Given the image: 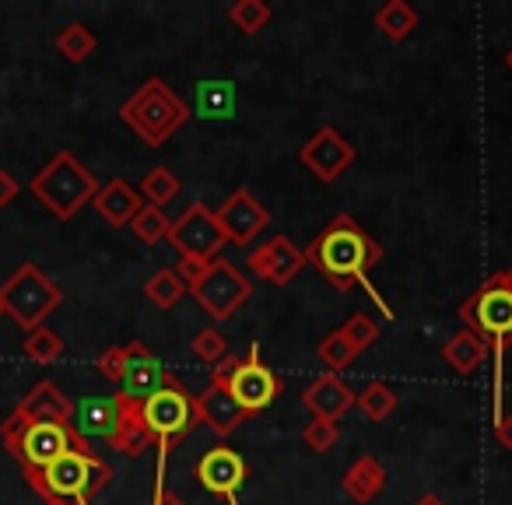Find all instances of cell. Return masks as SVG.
Here are the masks:
<instances>
[{"mask_svg": "<svg viewBox=\"0 0 512 505\" xmlns=\"http://www.w3.org/2000/svg\"><path fill=\"white\" fill-rule=\"evenodd\" d=\"M246 477H249L246 460H242L232 446H225V442L207 449L197 463L200 488L211 491V495H221L225 502H239V491H242V484H246Z\"/></svg>", "mask_w": 512, "mask_h": 505, "instance_id": "cell-17", "label": "cell"}, {"mask_svg": "<svg viewBox=\"0 0 512 505\" xmlns=\"http://www.w3.org/2000/svg\"><path fill=\"white\" fill-rule=\"evenodd\" d=\"M414 505H446V502H442L439 495H432V491H428V495H421V498H418V502H414Z\"/></svg>", "mask_w": 512, "mask_h": 505, "instance_id": "cell-41", "label": "cell"}, {"mask_svg": "<svg viewBox=\"0 0 512 505\" xmlns=\"http://www.w3.org/2000/svg\"><path fill=\"white\" fill-rule=\"evenodd\" d=\"M463 330L477 334L495 358V418H502V358L512 348V278L509 271H495L460 309Z\"/></svg>", "mask_w": 512, "mask_h": 505, "instance_id": "cell-2", "label": "cell"}, {"mask_svg": "<svg viewBox=\"0 0 512 505\" xmlns=\"http://www.w3.org/2000/svg\"><path fill=\"white\" fill-rule=\"evenodd\" d=\"M144 295H148V302L155 309L179 306V302H183V295H186L183 274H179L176 267H162V271H155L148 281H144Z\"/></svg>", "mask_w": 512, "mask_h": 505, "instance_id": "cell-25", "label": "cell"}, {"mask_svg": "<svg viewBox=\"0 0 512 505\" xmlns=\"http://www.w3.org/2000/svg\"><path fill=\"white\" fill-rule=\"evenodd\" d=\"M355 407L369 421H386L393 411H397V393H393L386 383H369L362 393H355Z\"/></svg>", "mask_w": 512, "mask_h": 505, "instance_id": "cell-30", "label": "cell"}, {"mask_svg": "<svg viewBox=\"0 0 512 505\" xmlns=\"http://www.w3.org/2000/svg\"><path fill=\"white\" fill-rule=\"evenodd\" d=\"M509 278H512V267H509Z\"/></svg>", "mask_w": 512, "mask_h": 505, "instance_id": "cell-45", "label": "cell"}, {"mask_svg": "<svg viewBox=\"0 0 512 505\" xmlns=\"http://www.w3.org/2000/svg\"><path fill=\"white\" fill-rule=\"evenodd\" d=\"M120 120L127 123L148 148H162V144L190 120V109H186V102L179 99L162 78H148L120 106Z\"/></svg>", "mask_w": 512, "mask_h": 505, "instance_id": "cell-7", "label": "cell"}, {"mask_svg": "<svg viewBox=\"0 0 512 505\" xmlns=\"http://www.w3.org/2000/svg\"><path fill=\"white\" fill-rule=\"evenodd\" d=\"M29 481L32 491L43 495V502H71V505H88L109 481H113V467L102 460L99 453H81L71 449L60 460H53L43 470H29L22 474Z\"/></svg>", "mask_w": 512, "mask_h": 505, "instance_id": "cell-4", "label": "cell"}, {"mask_svg": "<svg viewBox=\"0 0 512 505\" xmlns=\"http://www.w3.org/2000/svg\"><path fill=\"white\" fill-rule=\"evenodd\" d=\"M316 355H320V362L327 365V372H344L351 362L358 358V351L351 348V341L344 337V330H330L327 337L320 341V348H316Z\"/></svg>", "mask_w": 512, "mask_h": 505, "instance_id": "cell-32", "label": "cell"}, {"mask_svg": "<svg viewBox=\"0 0 512 505\" xmlns=\"http://www.w3.org/2000/svg\"><path fill=\"white\" fill-rule=\"evenodd\" d=\"M484 358H488V344H484L477 334H470V330H463V327L456 330L446 344H442V362H446L460 379L474 376V372L484 365Z\"/></svg>", "mask_w": 512, "mask_h": 505, "instance_id": "cell-23", "label": "cell"}, {"mask_svg": "<svg viewBox=\"0 0 512 505\" xmlns=\"http://www.w3.org/2000/svg\"><path fill=\"white\" fill-rule=\"evenodd\" d=\"M302 253H306V264H313L337 292H351L355 285H365V274L383 260V246L351 214H337ZM369 295L379 299L376 288H369Z\"/></svg>", "mask_w": 512, "mask_h": 505, "instance_id": "cell-1", "label": "cell"}, {"mask_svg": "<svg viewBox=\"0 0 512 505\" xmlns=\"http://www.w3.org/2000/svg\"><path fill=\"white\" fill-rule=\"evenodd\" d=\"M8 421H15V425H32V421H60V425H74V404L67 400V393H60L57 383L43 379V383H36L22 400H18V407L8 414Z\"/></svg>", "mask_w": 512, "mask_h": 505, "instance_id": "cell-18", "label": "cell"}, {"mask_svg": "<svg viewBox=\"0 0 512 505\" xmlns=\"http://www.w3.org/2000/svg\"><path fill=\"white\" fill-rule=\"evenodd\" d=\"M302 404H306V411L313 414V418L341 421L344 414L355 407V390H351L337 372H323V376H316L313 383L306 386Z\"/></svg>", "mask_w": 512, "mask_h": 505, "instance_id": "cell-20", "label": "cell"}, {"mask_svg": "<svg viewBox=\"0 0 512 505\" xmlns=\"http://www.w3.org/2000/svg\"><path fill=\"white\" fill-rule=\"evenodd\" d=\"M235 109V92L228 81H200L197 85V113L211 120H228Z\"/></svg>", "mask_w": 512, "mask_h": 505, "instance_id": "cell-26", "label": "cell"}, {"mask_svg": "<svg viewBox=\"0 0 512 505\" xmlns=\"http://www.w3.org/2000/svg\"><path fill=\"white\" fill-rule=\"evenodd\" d=\"M29 193L60 221H71L85 204H92L99 193V179L92 176V169L81 165V158L74 151H57L43 169L32 176Z\"/></svg>", "mask_w": 512, "mask_h": 505, "instance_id": "cell-5", "label": "cell"}, {"mask_svg": "<svg viewBox=\"0 0 512 505\" xmlns=\"http://www.w3.org/2000/svg\"><path fill=\"white\" fill-rule=\"evenodd\" d=\"M0 316H4V306H0Z\"/></svg>", "mask_w": 512, "mask_h": 505, "instance_id": "cell-44", "label": "cell"}, {"mask_svg": "<svg viewBox=\"0 0 512 505\" xmlns=\"http://www.w3.org/2000/svg\"><path fill=\"white\" fill-rule=\"evenodd\" d=\"M225 372H228V358H225V362L214 365L207 390L193 397V407H197V421H200V425L211 428V432L218 435V439H228V435H232L235 428H239L242 421L249 418V414L242 411L239 404H235L232 393H228Z\"/></svg>", "mask_w": 512, "mask_h": 505, "instance_id": "cell-14", "label": "cell"}, {"mask_svg": "<svg viewBox=\"0 0 512 505\" xmlns=\"http://www.w3.org/2000/svg\"><path fill=\"white\" fill-rule=\"evenodd\" d=\"M18 190H22V186H18V179L11 176L8 169H0V207H8L11 200L18 197Z\"/></svg>", "mask_w": 512, "mask_h": 505, "instance_id": "cell-38", "label": "cell"}, {"mask_svg": "<svg viewBox=\"0 0 512 505\" xmlns=\"http://www.w3.org/2000/svg\"><path fill=\"white\" fill-rule=\"evenodd\" d=\"M60 302H64L60 285L36 264H22L0 285V306L22 330L46 327V320L57 313Z\"/></svg>", "mask_w": 512, "mask_h": 505, "instance_id": "cell-10", "label": "cell"}, {"mask_svg": "<svg viewBox=\"0 0 512 505\" xmlns=\"http://www.w3.org/2000/svg\"><path fill=\"white\" fill-rule=\"evenodd\" d=\"M137 193H141L144 204L162 207V211H165V204L179 197V176L169 169V165H155V169H151L148 176L141 179V186H137Z\"/></svg>", "mask_w": 512, "mask_h": 505, "instance_id": "cell-27", "label": "cell"}, {"mask_svg": "<svg viewBox=\"0 0 512 505\" xmlns=\"http://www.w3.org/2000/svg\"><path fill=\"white\" fill-rule=\"evenodd\" d=\"M95 46H99V39H95V32L88 29V25H81V22L67 25V29L57 36V50H60V57H67V60H71V64H85V60L95 53Z\"/></svg>", "mask_w": 512, "mask_h": 505, "instance_id": "cell-28", "label": "cell"}, {"mask_svg": "<svg viewBox=\"0 0 512 505\" xmlns=\"http://www.w3.org/2000/svg\"><path fill=\"white\" fill-rule=\"evenodd\" d=\"M228 22H232L242 36H256V32L271 22V8H267L264 0H239V4L228 8Z\"/></svg>", "mask_w": 512, "mask_h": 505, "instance_id": "cell-33", "label": "cell"}, {"mask_svg": "<svg viewBox=\"0 0 512 505\" xmlns=\"http://www.w3.org/2000/svg\"><path fill=\"white\" fill-rule=\"evenodd\" d=\"M99 372L109 379V383H120L123 379V369H127V344H113L99 355Z\"/></svg>", "mask_w": 512, "mask_h": 505, "instance_id": "cell-37", "label": "cell"}, {"mask_svg": "<svg viewBox=\"0 0 512 505\" xmlns=\"http://www.w3.org/2000/svg\"><path fill=\"white\" fill-rule=\"evenodd\" d=\"M341 439V428L337 421H323V418H313L306 428H302V442H306L313 453H330Z\"/></svg>", "mask_w": 512, "mask_h": 505, "instance_id": "cell-35", "label": "cell"}, {"mask_svg": "<svg viewBox=\"0 0 512 505\" xmlns=\"http://www.w3.org/2000/svg\"><path fill=\"white\" fill-rule=\"evenodd\" d=\"M214 218H218L221 232H225V242H235V246H249L256 235L271 225V211L246 186H239L232 197H225V204L214 211Z\"/></svg>", "mask_w": 512, "mask_h": 505, "instance_id": "cell-15", "label": "cell"}, {"mask_svg": "<svg viewBox=\"0 0 512 505\" xmlns=\"http://www.w3.org/2000/svg\"><path fill=\"white\" fill-rule=\"evenodd\" d=\"M495 439H498V446L512 449V414H502V418H495Z\"/></svg>", "mask_w": 512, "mask_h": 505, "instance_id": "cell-40", "label": "cell"}, {"mask_svg": "<svg viewBox=\"0 0 512 505\" xmlns=\"http://www.w3.org/2000/svg\"><path fill=\"white\" fill-rule=\"evenodd\" d=\"M141 425L158 446V460H169L172 449L190 439V432L200 425L193 393L172 372L165 376L162 390H155L148 400H141Z\"/></svg>", "mask_w": 512, "mask_h": 505, "instance_id": "cell-9", "label": "cell"}, {"mask_svg": "<svg viewBox=\"0 0 512 505\" xmlns=\"http://www.w3.org/2000/svg\"><path fill=\"white\" fill-rule=\"evenodd\" d=\"M190 351L200 358V362L211 365V369H214V365L225 362V358H228V341H225V334H221V330L207 327V330H200V334L193 337Z\"/></svg>", "mask_w": 512, "mask_h": 505, "instance_id": "cell-34", "label": "cell"}, {"mask_svg": "<svg viewBox=\"0 0 512 505\" xmlns=\"http://www.w3.org/2000/svg\"><path fill=\"white\" fill-rule=\"evenodd\" d=\"M74 428L85 439H106L116 453L123 456H144L155 442L141 425V404L123 393L113 397H92L74 407Z\"/></svg>", "mask_w": 512, "mask_h": 505, "instance_id": "cell-3", "label": "cell"}, {"mask_svg": "<svg viewBox=\"0 0 512 505\" xmlns=\"http://www.w3.org/2000/svg\"><path fill=\"white\" fill-rule=\"evenodd\" d=\"M246 264H249V274H253V278L285 288L302 274L306 253H302L288 235H274L271 242H264V246H256L253 253H249Z\"/></svg>", "mask_w": 512, "mask_h": 505, "instance_id": "cell-16", "label": "cell"}, {"mask_svg": "<svg viewBox=\"0 0 512 505\" xmlns=\"http://www.w3.org/2000/svg\"><path fill=\"white\" fill-rule=\"evenodd\" d=\"M505 67H509V71H512V50L505 53Z\"/></svg>", "mask_w": 512, "mask_h": 505, "instance_id": "cell-42", "label": "cell"}, {"mask_svg": "<svg viewBox=\"0 0 512 505\" xmlns=\"http://www.w3.org/2000/svg\"><path fill=\"white\" fill-rule=\"evenodd\" d=\"M151 505H186V502L176 495V491L165 488V477H158V484H155V498H151Z\"/></svg>", "mask_w": 512, "mask_h": 505, "instance_id": "cell-39", "label": "cell"}, {"mask_svg": "<svg viewBox=\"0 0 512 505\" xmlns=\"http://www.w3.org/2000/svg\"><path fill=\"white\" fill-rule=\"evenodd\" d=\"M169 242L176 246L179 260H190V264H207V260H218L221 246H225V232H221L218 218L207 204H190L169 228Z\"/></svg>", "mask_w": 512, "mask_h": 505, "instance_id": "cell-12", "label": "cell"}, {"mask_svg": "<svg viewBox=\"0 0 512 505\" xmlns=\"http://www.w3.org/2000/svg\"><path fill=\"white\" fill-rule=\"evenodd\" d=\"M0 439L4 449L22 463V474L29 470H43L53 460H60L71 449L92 453V442L78 432L74 425H60V421H32V425H15V421H0Z\"/></svg>", "mask_w": 512, "mask_h": 505, "instance_id": "cell-8", "label": "cell"}, {"mask_svg": "<svg viewBox=\"0 0 512 505\" xmlns=\"http://www.w3.org/2000/svg\"><path fill=\"white\" fill-rule=\"evenodd\" d=\"M376 29L383 32L386 39H393V43H400V39H407L414 29H418V11L407 4V0H386L383 8L376 11Z\"/></svg>", "mask_w": 512, "mask_h": 505, "instance_id": "cell-24", "label": "cell"}, {"mask_svg": "<svg viewBox=\"0 0 512 505\" xmlns=\"http://www.w3.org/2000/svg\"><path fill=\"white\" fill-rule=\"evenodd\" d=\"M130 228H134V235L144 242V246H158V242H162V239H169L172 221H169V214H165L162 207L144 204L141 211L134 214V221H130Z\"/></svg>", "mask_w": 512, "mask_h": 505, "instance_id": "cell-31", "label": "cell"}, {"mask_svg": "<svg viewBox=\"0 0 512 505\" xmlns=\"http://www.w3.org/2000/svg\"><path fill=\"white\" fill-rule=\"evenodd\" d=\"M92 207L99 211L102 221H109L113 228H123V225L134 221V214L144 207V200H141V193L127 183V179H109L106 186H99Z\"/></svg>", "mask_w": 512, "mask_h": 505, "instance_id": "cell-21", "label": "cell"}, {"mask_svg": "<svg viewBox=\"0 0 512 505\" xmlns=\"http://www.w3.org/2000/svg\"><path fill=\"white\" fill-rule=\"evenodd\" d=\"M165 376H169V369H165L162 362H158L155 355H151L148 348H144L141 341L127 344V369H123V379H120V393L130 400H148L155 390H162Z\"/></svg>", "mask_w": 512, "mask_h": 505, "instance_id": "cell-19", "label": "cell"}, {"mask_svg": "<svg viewBox=\"0 0 512 505\" xmlns=\"http://www.w3.org/2000/svg\"><path fill=\"white\" fill-rule=\"evenodd\" d=\"M341 330H344V337H348L351 348H355L358 355H362L365 348H372V344L379 341V327H376V320H369V316H365V313H355L348 323H344Z\"/></svg>", "mask_w": 512, "mask_h": 505, "instance_id": "cell-36", "label": "cell"}, {"mask_svg": "<svg viewBox=\"0 0 512 505\" xmlns=\"http://www.w3.org/2000/svg\"><path fill=\"white\" fill-rule=\"evenodd\" d=\"M341 488H344V495H348L355 505H369L372 498H376L379 491L386 488V467L376 460V456H369V453L358 456V460L351 463L348 470H344Z\"/></svg>", "mask_w": 512, "mask_h": 505, "instance_id": "cell-22", "label": "cell"}, {"mask_svg": "<svg viewBox=\"0 0 512 505\" xmlns=\"http://www.w3.org/2000/svg\"><path fill=\"white\" fill-rule=\"evenodd\" d=\"M25 358L29 362H36V365H50V362H57L60 355H64V337L57 334V330H50V327H36V330H29L25 334Z\"/></svg>", "mask_w": 512, "mask_h": 505, "instance_id": "cell-29", "label": "cell"}, {"mask_svg": "<svg viewBox=\"0 0 512 505\" xmlns=\"http://www.w3.org/2000/svg\"><path fill=\"white\" fill-rule=\"evenodd\" d=\"M299 158L320 183H337V179L355 165V144L337 127H320L299 148Z\"/></svg>", "mask_w": 512, "mask_h": 505, "instance_id": "cell-13", "label": "cell"}, {"mask_svg": "<svg viewBox=\"0 0 512 505\" xmlns=\"http://www.w3.org/2000/svg\"><path fill=\"white\" fill-rule=\"evenodd\" d=\"M176 271L183 274L186 292L197 299V306L218 323L228 320V316H235L249 299H253V281H249L235 264H228L225 257L207 260V264L179 260Z\"/></svg>", "mask_w": 512, "mask_h": 505, "instance_id": "cell-6", "label": "cell"}, {"mask_svg": "<svg viewBox=\"0 0 512 505\" xmlns=\"http://www.w3.org/2000/svg\"><path fill=\"white\" fill-rule=\"evenodd\" d=\"M43 505H71V502H43Z\"/></svg>", "mask_w": 512, "mask_h": 505, "instance_id": "cell-43", "label": "cell"}, {"mask_svg": "<svg viewBox=\"0 0 512 505\" xmlns=\"http://www.w3.org/2000/svg\"><path fill=\"white\" fill-rule=\"evenodd\" d=\"M225 386L235 397V404L246 414H260L281 397V379L260 358V344L249 348L246 358H232L228 355V372H225Z\"/></svg>", "mask_w": 512, "mask_h": 505, "instance_id": "cell-11", "label": "cell"}]
</instances>
